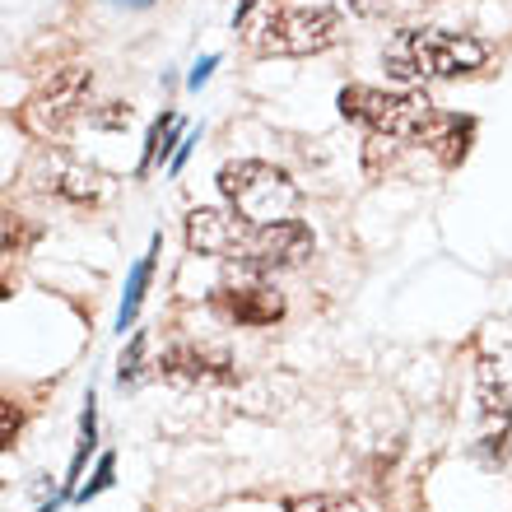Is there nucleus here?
I'll list each match as a JSON object with an SVG mask.
<instances>
[{
    "mask_svg": "<svg viewBox=\"0 0 512 512\" xmlns=\"http://www.w3.org/2000/svg\"><path fill=\"white\" fill-rule=\"evenodd\" d=\"M489 61V42L471 33H443V28H401L382 52L391 80H457L475 75Z\"/></svg>",
    "mask_w": 512,
    "mask_h": 512,
    "instance_id": "nucleus-1",
    "label": "nucleus"
},
{
    "mask_svg": "<svg viewBox=\"0 0 512 512\" xmlns=\"http://www.w3.org/2000/svg\"><path fill=\"white\" fill-rule=\"evenodd\" d=\"M238 33H247L252 52L261 56H312L326 52L340 38V14L326 5H261V19H247Z\"/></svg>",
    "mask_w": 512,
    "mask_h": 512,
    "instance_id": "nucleus-2",
    "label": "nucleus"
},
{
    "mask_svg": "<svg viewBox=\"0 0 512 512\" xmlns=\"http://www.w3.org/2000/svg\"><path fill=\"white\" fill-rule=\"evenodd\" d=\"M219 191H224V201L233 205V215L256 224V229H261V224H284V219H294V210H298V187L289 182V173L275 168V163H261V159L224 163Z\"/></svg>",
    "mask_w": 512,
    "mask_h": 512,
    "instance_id": "nucleus-3",
    "label": "nucleus"
},
{
    "mask_svg": "<svg viewBox=\"0 0 512 512\" xmlns=\"http://www.w3.org/2000/svg\"><path fill=\"white\" fill-rule=\"evenodd\" d=\"M340 112L350 122H364L368 131L387 135V140H419V145L429 140L438 117H443V112L433 108L429 94H410V89L387 94V89H368V84L345 89L340 94Z\"/></svg>",
    "mask_w": 512,
    "mask_h": 512,
    "instance_id": "nucleus-4",
    "label": "nucleus"
},
{
    "mask_svg": "<svg viewBox=\"0 0 512 512\" xmlns=\"http://www.w3.org/2000/svg\"><path fill=\"white\" fill-rule=\"evenodd\" d=\"M89 89H94V75L84 66L56 70L52 80L19 108V126H24L28 135H38V140H52V135H61L80 117V108L89 103Z\"/></svg>",
    "mask_w": 512,
    "mask_h": 512,
    "instance_id": "nucleus-5",
    "label": "nucleus"
},
{
    "mask_svg": "<svg viewBox=\"0 0 512 512\" xmlns=\"http://www.w3.org/2000/svg\"><path fill=\"white\" fill-rule=\"evenodd\" d=\"M312 256V233L308 224L298 219H284V224H261V229H247L243 247L233 256V266L247 270V275H275V270L303 266Z\"/></svg>",
    "mask_w": 512,
    "mask_h": 512,
    "instance_id": "nucleus-6",
    "label": "nucleus"
},
{
    "mask_svg": "<svg viewBox=\"0 0 512 512\" xmlns=\"http://www.w3.org/2000/svg\"><path fill=\"white\" fill-rule=\"evenodd\" d=\"M508 443H512V401H508V387L494 378V368H480V424H475V452L499 466L508 457Z\"/></svg>",
    "mask_w": 512,
    "mask_h": 512,
    "instance_id": "nucleus-7",
    "label": "nucleus"
},
{
    "mask_svg": "<svg viewBox=\"0 0 512 512\" xmlns=\"http://www.w3.org/2000/svg\"><path fill=\"white\" fill-rule=\"evenodd\" d=\"M215 308L238 326H275L284 317V298L261 275H252V280H238V284H219Z\"/></svg>",
    "mask_w": 512,
    "mask_h": 512,
    "instance_id": "nucleus-8",
    "label": "nucleus"
},
{
    "mask_svg": "<svg viewBox=\"0 0 512 512\" xmlns=\"http://www.w3.org/2000/svg\"><path fill=\"white\" fill-rule=\"evenodd\" d=\"M247 219L229 215V210H210V205H196L187 215V247L201 256H219V261H233L238 247L247 238Z\"/></svg>",
    "mask_w": 512,
    "mask_h": 512,
    "instance_id": "nucleus-9",
    "label": "nucleus"
},
{
    "mask_svg": "<svg viewBox=\"0 0 512 512\" xmlns=\"http://www.w3.org/2000/svg\"><path fill=\"white\" fill-rule=\"evenodd\" d=\"M159 373L173 382H196V387H224V382L238 378L229 354L201 350V345H173V350H163Z\"/></svg>",
    "mask_w": 512,
    "mask_h": 512,
    "instance_id": "nucleus-10",
    "label": "nucleus"
},
{
    "mask_svg": "<svg viewBox=\"0 0 512 512\" xmlns=\"http://www.w3.org/2000/svg\"><path fill=\"white\" fill-rule=\"evenodd\" d=\"M471 140H475V122H471V117H452V112H443L424 145H429L433 154L447 163V168H457V163L471 154Z\"/></svg>",
    "mask_w": 512,
    "mask_h": 512,
    "instance_id": "nucleus-11",
    "label": "nucleus"
},
{
    "mask_svg": "<svg viewBox=\"0 0 512 512\" xmlns=\"http://www.w3.org/2000/svg\"><path fill=\"white\" fill-rule=\"evenodd\" d=\"M154 256H159V238L149 243V252L140 256V266H135L131 280H126L122 308H117V331H122V336L135 326V312H140V303H145V289H149V280H154Z\"/></svg>",
    "mask_w": 512,
    "mask_h": 512,
    "instance_id": "nucleus-12",
    "label": "nucleus"
},
{
    "mask_svg": "<svg viewBox=\"0 0 512 512\" xmlns=\"http://www.w3.org/2000/svg\"><path fill=\"white\" fill-rule=\"evenodd\" d=\"M56 191L66 196V201H80V205H94L108 196V177L94 173V168H70V173H61V182H56Z\"/></svg>",
    "mask_w": 512,
    "mask_h": 512,
    "instance_id": "nucleus-13",
    "label": "nucleus"
},
{
    "mask_svg": "<svg viewBox=\"0 0 512 512\" xmlns=\"http://www.w3.org/2000/svg\"><path fill=\"white\" fill-rule=\"evenodd\" d=\"M177 131H182V117H177V112H163L159 122H154V131H149V140H145V159H140V173H149V168L159 163V154H168V149H173Z\"/></svg>",
    "mask_w": 512,
    "mask_h": 512,
    "instance_id": "nucleus-14",
    "label": "nucleus"
},
{
    "mask_svg": "<svg viewBox=\"0 0 512 512\" xmlns=\"http://www.w3.org/2000/svg\"><path fill=\"white\" fill-rule=\"evenodd\" d=\"M284 512H364V503L350 494H303L284 503Z\"/></svg>",
    "mask_w": 512,
    "mask_h": 512,
    "instance_id": "nucleus-15",
    "label": "nucleus"
},
{
    "mask_svg": "<svg viewBox=\"0 0 512 512\" xmlns=\"http://www.w3.org/2000/svg\"><path fill=\"white\" fill-rule=\"evenodd\" d=\"M140 354H145V336H135L131 350L122 354V364H117V378L122 382H135V373H140Z\"/></svg>",
    "mask_w": 512,
    "mask_h": 512,
    "instance_id": "nucleus-16",
    "label": "nucleus"
},
{
    "mask_svg": "<svg viewBox=\"0 0 512 512\" xmlns=\"http://www.w3.org/2000/svg\"><path fill=\"white\" fill-rule=\"evenodd\" d=\"M112 466H117V461H112V457H103V461H98V471H94V480H89V485H84V489H80V499H94V494H103V489H108V485H112Z\"/></svg>",
    "mask_w": 512,
    "mask_h": 512,
    "instance_id": "nucleus-17",
    "label": "nucleus"
},
{
    "mask_svg": "<svg viewBox=\"0 0 512 512\" xmlns=\"http://www.w3.org/2000/svg\"><path fill=\"white\" fill-rule=\"evenodd\" d=\"M19 419H24L19 415V405L5 401V415H0V443L5 447H14V438H19Z\"/></svg>",
    "mask_w": 512,
    "mask_h": 512,
    "instance_id": "nucleus-18",
    "label": "nucleus"
},
{
    "mask_svg": "<svg viewBox=\"0 0 512 512\" xmlns=\"http://www.w3.org/2000/svg\"><path fill=\"white\" fill-rule=\"evenodd\" d=\"M210 70H215V56H205L201 66L191 70V80H187V84H191V89H201V84H205V80H210Z\"/></svg>",
    "mask_w": 512,
    "mask_h": 512,
    "instance_id": "nucleus-19",
    "label": "nucleus"
},
{
    "mask_svg": "<svg viewBox=\"0 0 512 512\" xmlns=\"http://www.w3.org/2000/svg\"><path fill=\"white\" fill-rule=\"evenodd\" d=\"M191 145H196V140H182V145H177V154H173V173H177V168H182V163H187Z\"/></svg>",
    "mask_w": 512,
    "mask_h": 512,
    "instance_id": "nucleus-20",
    "label": "nucleus"
},
{
    "mask_svg": "<svg viewBox=\"0 0 512 512\" xmlns=\"http://www.w3.org/2000/svg\"><path fill=\"white\" fill-rule=\"evenodd\" d=\"M112 5H131V10H145V5H154V0H112Z\"/></svg>",
    "mask_w": 512,
    "mask_h": 512,
    "instance_id": "nucleus-21",
    "label": "nucleus"
}]
</instances>
